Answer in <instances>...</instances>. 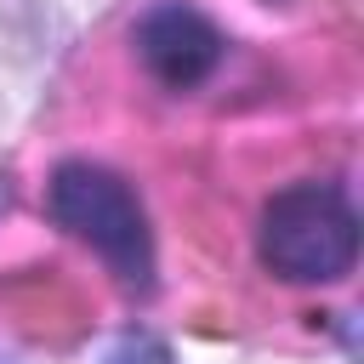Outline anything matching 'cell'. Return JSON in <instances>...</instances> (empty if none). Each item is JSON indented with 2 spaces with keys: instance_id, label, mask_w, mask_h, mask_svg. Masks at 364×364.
Masks as SVG:
<instances>
[{
  "instance_id": "1",
  "label": "cell",
  "mask_w": 364,
  "mask_h": 364,
  "mask_svg": "<svg viewBox=\"0 0 364 364\" xmlns=\"http://www.w3.org/2000/svg\"><path fill=\"white\" fill-rule=\"evenodd\" d=\"M46 210L57 228H68L74 239H85L108 273L125 284V290H148L154 284V239H148V216L136 205V193L91 165V159H68L51 171V188H46Z\"/></svg>"
},
{
  "instance_id": "2",
  "label": "cell",
  "mask_w": 364,
  "mask_h": 364,
  "mask_svg": "<svg viewBox=\"0 0 364 364\" xmlns=\"http://www.w3.org/2000/svg\"><path fill=\"white\" fill-rule=\"evenodd\" d=\"M262 262L290 284L347 279L358 262V216L336 182H296L262 210Z\"/></svg>"
},
{
  "instance_id": "3",
  "label": "cell",
  "mask_w": 364,
  "mask_h": 364,
  "mask_svg": "<svg viewBox=\"0 0 364 364\" xmlns=\"http://www.w3.org/2000/svg\"><path fill=\"white\" fill-rule=\"evenodd\" d=\"M136 51L148 63L154 80H165L171 91H188L199 85L216 63H222V34L210 17H199L193 6H154L136 28Z\"/></svg>"
},
{
  "instance_id": "4",
  "label": "cell",
  "mask_w": 364,
  "mask_h": 364,
  "mask_svg": "<svg viewBox=\"0 0 364 364\" xmlns=\"http://www.w3.org/2000/svg\"><path fill=\"white\" fill-rule=\"evenodd\" d=\"M102 364H176V358H171V347L154 341V336H119Z\"/></svg>"
},
{
  "instance_id": "5",
  "label": "cell",
  "mask_w": 364,
  "mask_h": 364,
  "mask_svg": "<svg viewBox=\"0 0 364 364\" xmlns=\"http://www.w3.org/2000/svg\"><path fill=\"white\" fill-rule=\"evenodd\" d=\"M6 199H11V193H6V176H0V210H6Z\"/></svg>"
}]
</instances>
